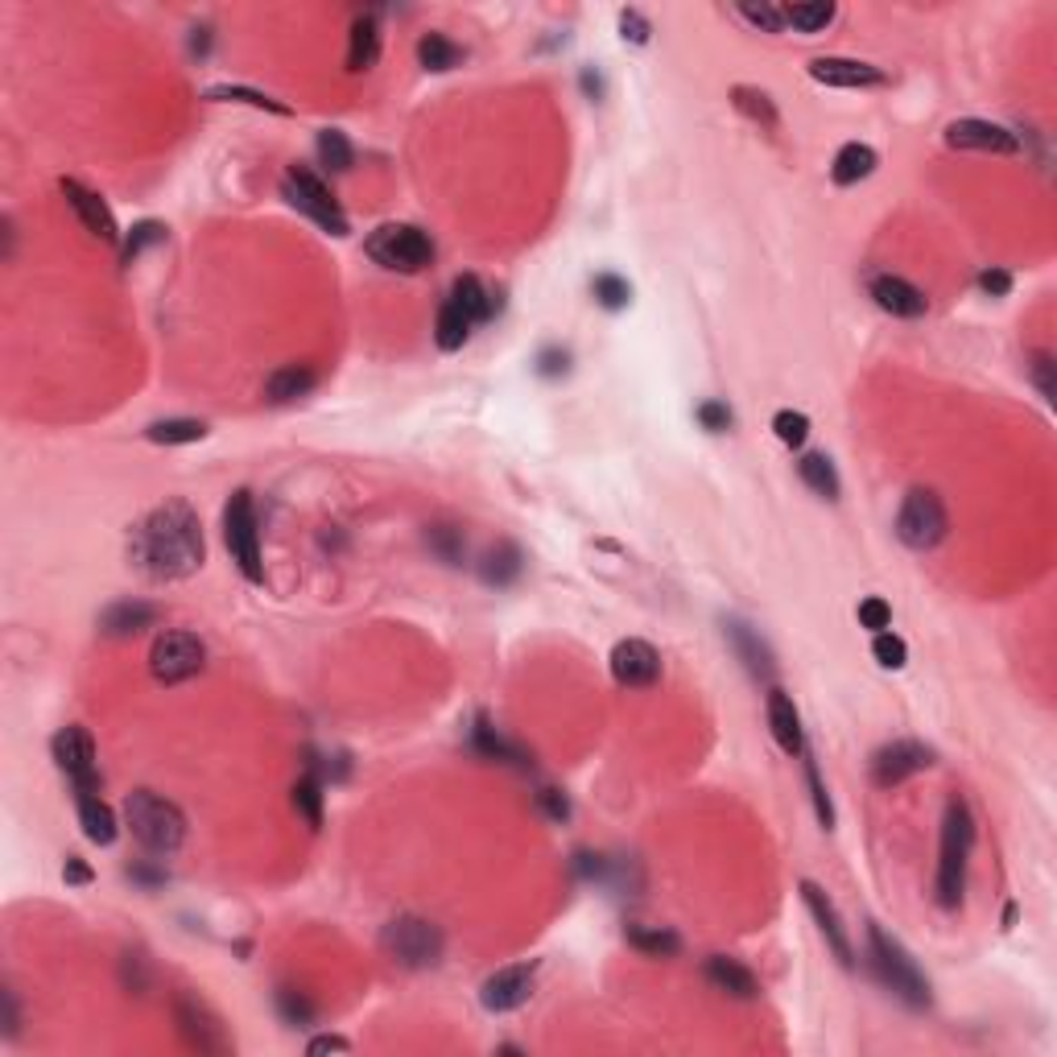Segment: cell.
I'll return each mask as SVG.
<instances>
[{
	"mask_svg": "<svg viewBox=\"0 0 1057 1057\" xmlns=\"http://www.w3.org/2000/svg\"><path fill=\"white\" fill-rule=\"evenodd\" d=\"M859 624L864 628H871V632H884L892 624V607L889 600H880V595H871V600L859 603Z\"/></svg>",
	"mask_w": 1057,
	"mask_h": 1057,
	"instance_id": "obj_51",
	"label": "cell"
},
{
	"mask_svg": "<svg viewBox=\"0 0 1057 1057\" xmlns=\"http://www.w3.org/2000/svg\"><path fill=\"white\" fill-rule=\"evenodd\" d=\"M974 851V818L971 806L962 797L946 802V818H942V851H938V905L942 909H958L962 892H967V868H971Z\"/></svg>",
	"mask_w": 1057,
	"mask_h": 1057,
	"instance_id": "obj_2",
	"label": "cell"
},
{
	"mask_svg": "<svg viewBox=\"0 0 1057 1057\" xmlns=\"http://www.w3.org/2000/svg\"><path fill=\"white\" fill-rule=\"evenodd\" d=\"M930 765H933V752L926 744H917V740H892V744H884L876 752L871 781L880 789H892L901 785L905 777H913V772H926Z\"/></svg>",
	"mask_w": 1057,
	"mask_h": 1057,
	"instance_id": "obj_15",
	"label": "cell"
},
{
	"mask_svg": "<svg viewBox=\"0 0 1057 1057\" xmlns=\"http://www.w3.org/2000/svg\"><path fill=\"white\" fill-rule=\"evenodd\" d=\"M620 34H624V42L644 46L649 38H653V25H649V17L637 13V9H620Z\"/></svg>",
	"mask_w": 1057,
	"mask_h": 1057,
	"instance_id": "obj_50",
	"label": "cell"
},
{
	"mask_svg": "<svg viewBox=\"0 0 1057 1057\" xmlns=\"http://www.w3.org/2000/svg\"><path fill=\"white\" fill-rule=\"evenodd\" d=\"M63 880H66V884H91V868H87L79 855H71V859H66V868H63Z\"/></svg>",
	"mask_w": 1057,
	"mask_h": 1057,
	"instance_id": "obj_58",
	"label": "cell"
},
{
	"mask_svg": "<svg viewBox=\"0 0 1057 1057\" xmlns=\"http://www.w3.org/2000/svg\"><path fill=\"white\" fill-rule=\"evenodd\" d=\"M582 87H587V91H591V96H600V79H595V75H591V71H582Z\"/></svg>",
	"mask_w": 1057,
	"mask_h": 1057,
	"instance_id": "obj_60",
	"label": "cell"
},
{
	"mask_svg": "<svg viewBox=\"0 0 1057 1057\" xmlns=\"http://www.w3.org/2000/svg\"><path fill=\"white\" fill-rule=\"evenodd\" d=\"M318 162L323 166L331 169V174H348L352 169V162H355V149H352V141L339 133V128H323L318 133Z\"/></svg>",
	"mask_w": 1057,
	"mask_h": 1057,
	"instance_id": "obj_38",
	"label": "cell"
},
{
	"mask_svg": "<svg viewBox=\"0 0 1057 1057\" xmlns=\"http://www.w3.org/2000/svg\"><path fill=\"white\" fill-rule=\"evenodd\" d=\"M174 1020H178V1033L187 1036V1045H194L199 1054H228L231 1036L224 1033V1024L215 1020L203 999L194 995H178L174 999Z\"/></svg>",
	"mask_w": 1057,
	"mask_h": 1057,
	"instance_id": "obj_13",
	"label": "cell"
},
{
	"mask_svg": "<svg viewBox=\"0 0 1057 1057\" xmlns=\"http://www.w3.org/2000/svg\"><path fill=\"white\" fill-rule=\"evenodd\" d=\"M802 901H806L809 917L818 921V930H822V938H827L830 954H834L843 967H855V951H851L847 926H843V917H839V909H834V901H830L814 880H802Z\"/></svg>",
	"mask_w": 1057,
	"mask_h": 1057,
	"instance_id": "obj_18",
	"label": "cell"
},
{
	"mask_svg": "<svg viewBox=\"0 0 1057 1057\" xmlns=\"http://www.w3.org/2000/svg\"><path fill=\"white\" fill-rule=\"evenodd\" d=\"M471 327H476V323L446 298V302L438 306V318H435V343L442 348V352H458V348L471 339Z\"/></svg>",
	"mask_w": 1057,
	"mask_h": 1057,
	"instance_id": "obj_31",
	"label": "cell"
},
{
	"mask_svg": "<svg viewBox=\"0 0 1057 1057\" xmlns=\"http://www.w3.org/2000/svg\"><path fill=\"white\" fill-rule=\"evenodd\" d=\"M946 533H951V517H946L942 496L930 488H913L896 513V538L909 550H933L946 541Z\"/></svg>",
	"mask_w": 1057,
	"mask_h": 1057,
	"instance_id": "obj_9",
	"label": "cell"
},
{
	"mask_svg": "<svg viewBox=\"0 0 1057 1057\" xmlns=\"http://www.w3.org/2000/svg\"><path fill=\"white\" fill-rule=\"evenodd\" d=\"M207 100H211V104H249V108H261V112H273V116H290V108L277 104L273 96H265V91H252V87H236V84L207 87Z\"/></svg>",
	"mask_w": 1057,
	"mask_h": 1057,
	"instance_id": "obj_37",
	"label": "cell"
},
{
	"mask_svg": "<svg viewBox=\"0 0 1057 1057\" xmlns=\"http://www.w3.org/2000/svg\"><path fill=\"white\" fill-rule=\"evenodd\" d=\"M207 662V649L194 632H162L153 641V653H149V669L162 685H178L194 678Z\"/></svg>",
	"mask_w": 1057,
	"mask_h": 1057,
	"instance_id": "obj_10",
	"label": "cell"
},
{
	"mask_svg": "<svg viewBox=\"0 0 1057 1057\" xmlns=\"http://www.w3.org/2000/svg\"><path fill=\"white\" fill-rule=\"evenodd\" d=\"M471 744H476V752H483L488 760H513V765H525V752L508 744L504 735H496V727H488L483 719L476 723V735H471Z\"/></svg>",
	"mask_w": 1057,
	"mask_h": 1057,
	"instance_id": "obj_42",
	"label": "cell"
},
{
	"mask_svg": "<svg viewBox=\"0 0 1057 1057\" xmlns=\"http://www.w3.org/2000/svg\"><path fill=\"white\" fill-rule=\"evenodd\" d=\"M520 550L513 545V541H500L496 550H488V558L479 562V579L488 582V587H508V582L520 575Z\"/></svg>",
	"mask_w": 1057,
	"mask_h": 1057,
	"instance_id": "obj_32",
	"label": "cell"
},
{
	"mask_svg": "<svg viewBox=\"0 0 1057 1057\" xmlns=\"http://www.w3.org/2000/svg\"><path fill=\"white\" fill-rule=\"evenodd\" d=\"M735 17L747 22L752 29H760V34H781L785 29V17H781L777 4H735Z\"/></svg>",
	"mask_w": 1057,
	"mask_h": 1057,
	"instance_id": "obj_44",
	"label": "cell"
},
{
	"mask_svg": "<svg viewBox=\"0 0 1057 1057\" xmlns=\"http://www.w3.org/2000/svg\"><path fill=\"white\" fill-rule=\"evenodd\" d=\"M797 476L806 483L814 496L822 500H839V471L827 455H802L797 458Z\"/></svg>",
	"mask_w": 1057,
	"mask_h": 1057,
	"instance_id": "obj_34",
	"label": "cell"
},
{
	"mask_svg": "<svg viewBox=\"0 0 1057 1057\" xmlns=\"http://www.w3.org/2000/svg\"><path fill=\"white\" fill-rule=\"evenodd\" d=\"M727 641L735 644V653H740V662L747 665V674L772 678V653H768V644L760 641V632H752L744 620H731L727 624Z\"/></svg>",
	"mask_w": 1057,
	"mask_h": 1057,
	"instance_id": "obj_29",
	"label": "cell"
},
{
	"mask_svg": "<svg viewBox=\"0 0 1057 1057\" xmlns=\"http://www.w3.org/2000/svg\"><path fill=\"white\" fill-rule=\"evenodd\" d=\"M430 545H435L438 558L451 562V566H455V562H463V550H467V545H463V538H458L455 529H446V525L430 529Z\"/></svg>",
	"mask_w": 1057,
	"mask_h": 1057,
	"instance_id": "obj_49",
	"label": "cell"
},
{
	"mask_svg": "<svg viewBox=\"0 0 1057 1057\" xmlns=\"http://www.w3.org/2000/svg\"><path fill=\"white\" fill-rule=\"evenodd\" d=\"M293 809L302 814V822H306L311 830L323 827V781H318L314 768L293 785Z\"/></svg>",
	"mask_w": 1057,
	"mask_h": 1057,
	"instance_id": "obj_39",
	"label": "cell"
},
{
	"mask_svg": "<svg viewBox=\"0 0 1057 1057\" xmlns=\"http://www.w3.org/2000/svg\"><path fill=\"white\" fill-rule=\"evenodd\" d=\"M802 760H806V785H809V797H814V814H818V822L830 830V827H834V806H830V793H827V785H822V777H818L814 756H809V752H802Z\"/></svg>",
	"mask_w": 1057,
	"mask_h": 1057,
	"instance_id": "obj_46",
	"label": "cell"
},
{
	"mask_svg": "<svg viewBox=\"0 0 1057 1057\" xmlns=\"http://www.w3.org/2000/svg\"><path fill=\"white\" fill-rule=\"evenodd\" d=\"M376 63H380V22L373 13H364V17H355L352 38H348V71L368 75Z\"/></svg>",
	"mask_w": 1057,
	"mask_h": 1057,
	"instance_id": "obj_24",
	"label": "cell"
},
{
	"mask_svg": "<svg viewBox=\"0 0 1057 1057\" xmlns=\"http://www.w3.org/2000/svg\"><path fill=\"white\" fill-rule=\"evenodd\" d=\"M153 620H158V607H153V603L121 600L100 616V628H104L108 637H133V632H141V628H153Z\"/></svg>",
	"mask_w": 1057,
	"mask_h": 1057,
	"instance_id": "obj_25",
	"label": "cell"
},
{
	"mask_svg": "<svg viewBox=\"0 0 1057 1057\" xmlns=\"http://www.w3.org/2000/svg\"><path fill=\"white\" fill-rule=\"evenodd\" d=\"M706 983H710L715 992H727L731 999H756V995H760L756 974L747 971L744 962L727 958V954H710V958H706Z\"/></svg>",
	"mask_w": 1057,
	"mask_h": 1057,
	"instance_id": "obj_22",
	"label": "cell"
},
{
	"mask_svg": "<svg viewBox=\"0 0 1057 1057\" xmlns=\"http://www.w3.org/2000/svg\"><path fill=\"white\" fill-rule=\"evenodd\" d=\"M1029 376H1033L1036 393L1045 397V401H1054V355L1036 352L1033 364H1029Z\"/></svg>",
	"mask_w": 1057,
	"mask_h": 1057,
	"instance_id": "obj_52",
	"label": "cell"
},
{
	"mask_svg": "<svg viewBox=\"0 0 1057 1057\" xmlns=\"http://www.w3.org/2000/svg\"><path fill=\"white\" fill-rule=\"evenodd\" d=\"M166 240V224H158V219H141V224H133L125 236V244H121V261L125 265H133L137 256L146 249H158Z\"/></svg>",
	"mask_w": 1057,
	"mask_h": 1057,
	"instance_id": "obj_40",
	"label": "cell"
},
{
	"mask_svg": "<svg viewBox=\"0 0 1057 1057\" xmlns=\"http://www.w3.org/2000/svg\"><path fill=\"white\" fill-rule=\"evenodd\" d=\"M591 293H595V302H600L603 311H624L632 302V286L624 281L620 273H600Z\"/></svg>",
	"mask_w": 1057,
	"mask_h": 1057,
	"instance_id": "obj_43",
	"label": "cell"
},
{
	"mask_svg": "<svg viewBox=\"0 0 1057 1057\" xmlns=\"http://www.w3.org/2000/svg\"><path fill=\"white\" fill-rule=\"evenodd\" d=\"M871 657L884 665V669H901V665L909 662V649H905L901 637H892L889 628H884V632H876V641H871Z\"/></svg>",
	"mask_w": 1057,
	"mask_h": 1057,
	"instance_id": "obj_47",
	"label": "cell"
},
{
	"mask_svg": "<svg viewBox=\"0 0 1057 1057\" xmlns=\"http://www.w3.org/2000/svg\"><path fill=\"white\" fill-rule=\"evenodd\" d=\"M566 368H570V355L562 352V348H545V352L538 355V373L541 376H566Z\"/></svg>",
	"mask_w": 1057,
	"mask_h": 1057,
	"instance_id": "obj_56",
	"label": "cell"
},
{
	"mask_svg": "<svg viewBox=\"0 0 1057 1057\" xmlns=\"http://www.w3.org/2000/svg\"><path fill=\"white\" fill-rule=\"evenodd\" d=\"M125 822L133 839L153 855H174L187 843V814L153 789H133L125 797Z\"/></svg>",
	"mask_w": 1057,
	"mask_h": 1057,
	"instance_id": "obj_3",
	"label": "cell"
},
{
	"mask_svg": "<svg viewBox=\"0 0 1057 1057\" xmlns=\"http://www.w3.org/2000/svg\"><path fill=\"white\" fill-rule=\"evenodd\" d=\"M809 79L822 87H880L884 71L859 59H814L809 63Z\"/></svg>",
	"mask_w": 1057,
	"mask_h": 1057,
	"instance_id": "obj_20",
	"label": "cell"
},
{
	"mask_svg": "<svg viewBox=\"0 0 1057 1057\" xmlns=\"http://www.w3.org/2000/svg\"><path fill=\"white\" fill-rule=\"evenodd\" d=\"M146 438L158 442V446H183V442H203L207 426L194 421V417H166V421H153L146 430Z\"/></svg>",
	"mask_w": 1057,
	"mask_h": 1057,
	"instance_id": "obj_36",
	"label": "cell"
},
{
	"mask_svg": "<svg viewBox=\"0 0 1057 1057\" xmlns=\"http://www.w3.org/2000/svg\"><path fill=\"white\" fill-rule=\"evenodd\" d=\"M17 1024H22V1016H17V995L4 992V1033L17 1036Z\"/></svg>",
	"mask_w": 1057,
	"mask_h": 1057,
	"instance_id": "obj_59",
	"label": "cell"
},
{
	"mask_svg": "<svg viewBox=\"0 0 1057 1057\" xmlns=\"http://www.w3.org/2000/svg\"><path fill=\"white\" fill-rule=\"evenodd\" d=\"M277 1012L286 1016V1024H311V1020H314V1004L302 992H293V987H281V992H277Z\"/></svg>",
	"mask_w": 1057,
	"mask_h": 1057,
	"instance_id": "obj_48",
	"label": "cell"
},
{
	"mask_svg": "<svg viewBox=\"0 0 1057 1057\" xmlns=\"http://www.w3.org/2000/svg\"><path fill=\"white\" fill-rule=\"evenodd\" d=\"M364 249L380 269L393 273H421L435 261V240L414 224H385L368 236Z\"/></svg>",
	"mask_w": 1057,
	"mask_h": 1057,
	"instance_id": "obj_8",
	"label": "cell"
},
{
	"mask_svg": "<svg viewBox=\"0 0 1057 1057\" xmlns=\"http://www.w3.org/2000/svg\"><path fill=\"white\" fill-rule=\"evenodd\" d=\"M731 100H735V108L744 112L747 121H756V125H765V128L781 125V116H777V108H772V100H768L765 91H756V87H735Z\"/></svg>",
	"mask_w": 1057,
	"mask_h": 1057,
	"instance_id": "obj_41",
	"label": "cell"
},
{
	"mask_svg": "<svg viewBox=\"0 0 1057 1057\" xmlns=\"http://www.w3.org/2000/svg\"><path fill=\"white\" fill-rule=\"evenodd\" d=\"M768 727H772V740L781 744L785 756H802L806 752V735H802V715L789 699L785 690H768Z\"/></svg>",
	"mask_w": 1057,
	"mask_h": 1057,
	"instance_id": "obj_21",
	"label": "cell"
},
{
	"mask_svg": "<svg viewBox=\"0 0 1057 1057\" xmlns=\"http://www.w3.org/2000/svg\"><path fill=\"white\" fill-rule=\"evenodd\" d=\"M876 166H880L876 149L864 146V141H847V146L834 153L830 178H834V187H855V183H864V178H868V174Z\"/></svg>",
	"mask_w": 1057,
	"mask_h": 1057,
	"instance_id": "obj_27",
	"label": "cell"
},
{
	"mask_svg": "<svg viewBox=\"0 0 1057 1057\" xmlns=\"http://www.w3.org/2000/svg\"><path fill=\"white\" fill-rule=\"evenodd\" d=\"M868 293L876 298V306H880L884 314H892V318H921V314L930 311V298L917 290L913 281L896 277V273L871 277Z\"/></svg>",
	"mask_w": 1057,
	"mask_h": 1057,
	"instance_id": "obj_19",
	"label": "cell"
},
{
	"mask_svg": "<svg viewBox=\"0 0 1057 1057\" xmlns=\"http://www.w3.org/2000/svg\"><path fill=\"white\" fill-rule=\"evenodd\" d=\"M979 290L987 298H1008L1012 293V273L1008 269H983L979 273Z\"/></svg>",
	"mask_w": 1057,
	"mask_h": 1057,
	"instance_id": "obj_54",
	"label": "cell"
},
{
	"mask_svg": "<svg viewBox=\"0 0 1057 1057\" xmlns=\"http://www.w3.org/2000/svg\"><path fill=\"white\" fill-rule=\"evenodd\" d=\"M451 302H455L458 311L467 314L471 323H488L492 314H496V298L488 293V286L479 281L476 273H463V277H455V286H451Z\"/></svg>",
	"mask_w": 1057,
	"mask_h": 1057,
	"instance_id": "obj_28",
	"label": "cell"
},
{
	"mask_svg": "<svg viewBox=\"0 0 1057 1057\" xmlns=\"http://www.w3.org/2000/svg\"><path fill=\"white\" fill-rule=\"evenodd\" d=\"M75 806H79V822H84V834L96 843V847H112L116 843V814L108 806L100 793H75Z\"/></svg>",
	"mask_w": 1057,
	"mask_h": 1057,
	"instance_id": "obj_23",
	"label": "cell"
},
{
	"mask_svg": "<svg viewBox=\"0 0 1057 1057\" xmlns=\"http://www.w3.org/2000/svg\"><path fill=\"white\" fill-rule=\"evenodd\" d=\"M538 806L545 809V818H554V822H566V818H570V802L562 797L558 789H541Z\"/></svg>",
	"mask_w": 1057,
	"mask_h": 1057,
	"instance_id": "obj_55",
	"label": "cell"
},
{
	"mask_svg": "<svg viewBox=\"0 0 1057 1057\" xmlns=\"http://www.w3.org/2000/svg\"><path fill=\"white\" fill-rule=\"evenodd\" d=\"M781 17H785V25H793L797 34H822V29L839 17V9H834L830 0H802V4H785Z\"/></svg>",
	"mask_w": 1057,
	"mask_h": 1057,
	"instance_id": "obj_33",
	"label": "cell"
},
{
	"mask_svg": "<svg viewBox=\"0 0 1057 1057\" xmlns=\"http://www.w3.org/2000/svg\"><path fill=\"white\" fill-rule=\"evenodd\" d=\"M380 946H385V954H389L393 962L410 967V971H421V967H438V962H442L446 938H442V930H438L435 921L405 913V917H393V921L385 926Z\"/></svg>",
	"mask_w": 1057,
	"mask_h": 1057,
	"instance_id": "obj_5",
	"label": "cell"
},
{
	"mask_svg": "<svg viewBox=\"0 0 1057 1057\" xmlns=\"http://www.w3.org/2000/svg\"><path fill=\"white\" fill-rule=\"evenodd\" d=\"M281 194L290 199L293 211H302L306 219H314L323 231H331V236H348L352 231V224H348V215H343V207H339V199L331 194V187L314 174V169L306 166H290L286 169V178H281Z\"/></svg>",
	"mask_w": 1057,
	"mask_h": 1057,
	"instance_id": "obj_7",
	"label": "cell"
},
{
	"mask_svg": "<svg viewBox=\"0 0 1057 1057\" xmlns=\"http://www.w3.org/2000/svg\"><path fill=\"white\" fill-rule=\"evenodd\" d=\"M348 1049H352V1041H348V1036H335V1033L314 1036L311 1045H306V1054H311V1057H323V1054H348Z\"/></svg>",
	"mask_w": 1057,
	"mask_h": 1057,
	"instance_id": "obj_57",
	"label": "cell"
},
{
	"mask_svg": "<svg viewBox=\"0 0 1057 1057\" xmlns=\"http://www.w3.org/2000/svg\"><path fill=\"white\" fill-rule=\"evenodd\" d=\"M946 146L971 149V153H999V158H1012V153H1020V137H1016L1012 128L995 125V121H974V116H967V121H954V125L946 128Z\"/></svg>",
	"mask_w": 1057,
	"mask_h": 1057,
	"instance_id": "obj_16",
	"label": "cell"
},
{
	"mask_svg": "<svg viewBox=\"0 0 1057 1057\" xmlns=\"http://www.w3.org/2000/svg\"><path fill=\"white\" fill-rule=\"evenodd\" d=\"M868 967L905 1008H913V1012L930 1008V983H926V974L917 971L909 951L896 938H889L880 926H868Z\"/></svg>",
	"mask_w": 1057,
	"mask_h": 1057,
	"instance_id": "obj_4",
	"label": "cell"
},
{
	"mask_svg": "<svg viewBox=\"0 0 1057 1057\" xmlns=\"http://www.w3.org/2000/svg\"><path fill=\"white\" fill-rule=\"evenodd\" d=\"M624 938H628L632 951L649 954V958H678L682 954V938L674 930H662V926H628Z\"/></svg>",
	"mask_w": 1057,
	"mask_h": 1057,
	"instance_id": "obj_30",
	"label": "cell"
},
{
	"mask_svg": "<svg viewBox=\"0 0 1057 1057\" xmlns=\"http://www.w3.org/2000/svg\"><path fill=\"white\" fill-rule=\"evenodd\" d=\"M417 63L426 66V71H435V75H446V71L463 66V46H455L451 38H442V34H426L417 42Z\"/></svg>",
	"mask_w": 1057,
	"mask_h": 1057,
	"instance_id": "obj_35",
	"label": "cell"
},
{
	"mask_svg": "<svg viewBox=\"0 0 1057 1057\" xmlns=\"http://www.w3.org/2000/svg\"><path fill=\"white\" fill-rule=\"evenodd\" d=\"M699 421H703L710 435H723V430H731L735 417H731V410H727V401H703V405H699Z\"/></svg>",
	"mask_w": 1057,
	"mask_h": 1057,
	"instance_id": "obj_53",
	"label": "cell"
},
{
	"mask_svg": "<svg viewBox=\"0 0 1057 1057\" xmlns=\"http://www.w3.org/2000/svg\"><path fill=\"white\" fill-rule=\"evenodd\" d=\"M772 435L781 438L785 446H806V438H809V417L806 414H797V410H781V414L772 417Z\"/></svg>",
	"mask_w": 1057,
	"mask_h": 1057,
	"instance_id": "obj_45",
	"label": "cell"
},
{
	"mask_svg": "<svg viewBox=\"0 0 1057 1057\" xmlns=\"http://www.w3.org/2000/svg\"><path fill=\"white\" fill-rule=\"evenodd\" d=\"M314 385H318V373H314L311 364H286V368H277L265 380V397H269L273 405H290L298 397H311Z\"/></svg>",
	"mask_w": 1057,
	"mask_h": 1057,
	"instance_id": "obj_26",
	"label": "cell"
},
{
	"mask_svg": "<svg viewBox=\"0 0 1057 1057\" xmlns=\"http://www.w3.org/2000/svg\"><path fill=\"white\" fill-rule=\"evenodd\" d=\"M54 765L66 772V781L75 785V793H100V765H96V744L84 727H63L54 740Z\"/></svg>",
	"mask_w": 1057,
	"mask_h": 1057,
	"instance_id": "obj_11",
	"label": "cell"
},
{
	"mask_svg": "<svg viewBox=\"0 0 1057 1057\" xmlns=\"http://www.w3.org/2000/svg\"><path fill=\"white\" fill-rule=\"evenodd\" d=\"M533 983H538V967L533 962H513V967H500L496 974H488L483 979V987H479V1004L488 1008V1012H517V1008H525L529 1004V995H533Z\"/></svg>",
	"mask_w": 1057,
	"mask_h": 1057,
	"instance_id": "obj_12",
	"label": "cell"
},
{
	"mask_svg": "<svg viewBox=\"0 0 1057 1057\" xmlns=\"http://www.w3.org/2000/svg\"><path fill=\"white\" fill-rule=\"evenodd\" d=\"M59 190H63L66 207L75 211V219H79L96 240H104V244H125V236H121V228H116L112 211H108V203L96 194V190H87L84 183H75V178H63Z\"/></svg>",
	"mask_w": 1057,
	"mask_h": 1057,
	"instance_id": "obj_17",
	"label": "cell"
},
{
	"mask_svg": "<svg viewBox=\"0 0 1057 1057\" xmlns=\"http://www.w3.org/2000/svg\"><path fill=\"white\" fill-rule=\"evenodd\" d=\"M612 678L628 690H649L662 678V653L641 637H628L612 649Z\"/></svg>",
	"mask_w": 1057,
	"mask_h": 1057,
	"instance_id": "obj_14",
	"label": "cell"
},
{
	"mask_svg": "<svg viewBox=\"0 0 1057 1057\" xmlns=\"http://www.w3.org/2000/svg\"><path fill=\"white\" fill-rule=\"evenodd\" d=\"M224 545H228L236 570L249 582H265V562H261V533H256V504L252 492L240 488L224 504Z\"/></svg>",
	"mask_w": 1057,
	"mask_h": 1057,
	"instance_id": "obj_6",
	"label": "cell"
},
{
	"mask_svg": "<svg viewBox=\"0 0 1057 1057\" xmlns=\"http://www.w3.org/2000/svg\"><path fill=\"white\" fill-rule=\"evenodd\" d=\"M128 558L133 566L153 582H178L190 579L203 558H207V541H203V525L194 517V508L183 500H166L149 513L133 538H128Z\"/></svg>",
	"mask_w": 1057,
	"mask_h": 1057,
	"instance_id": "obj_1",
	"label": "cell"
}]
</instances>
